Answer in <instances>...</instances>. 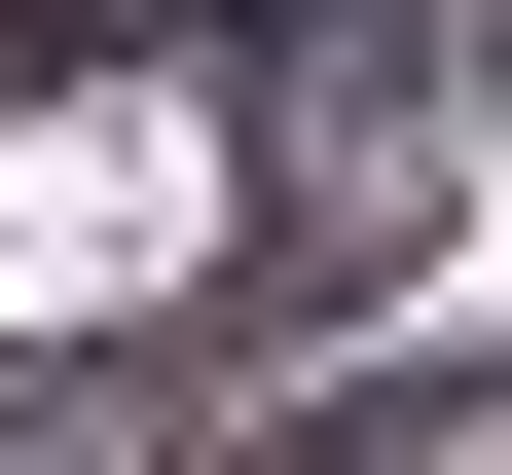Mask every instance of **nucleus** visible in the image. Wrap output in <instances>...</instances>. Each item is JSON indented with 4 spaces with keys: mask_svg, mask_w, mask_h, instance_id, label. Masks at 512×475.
Segmentation results:
<instances>
[{
    "mask_svg": "<svg viewBox=\"0 0 512 475\" xmlns=\"http://www.w3.org/2000/svg\"><path fill=\"white\" fill-rule=\"evenodd\" d=\"M183 256H220V110H183V74L0 110V329H147Z\"/></svg>",
    "mask_w": 512,
    "mask_h": 475,
    "instance_id": "f257e3e1",
    "label": "nucleus"
}]
</instances>
